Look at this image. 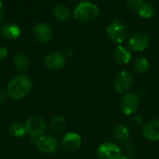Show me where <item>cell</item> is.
I'll return each instance as SVG.
<instances>
[{
  "label": "cell",
  "mask_w": 159,
  "mask_h": 159,
  "mask_svg": "<svg viewBox=\"0 0 159 159\" xmlns=\"http://www.w3.org/2000/svg\"><path fill=\"white\" fill-rule=\"evenodd\" d=\"M32 80L26 75H18L14 77L7 84V93L14 100H19L26 97L32 90Z\"/></svg>",
  "instance_id": "6da1fadb"
},
{
  "label": "cell",
  "mask_w": 159,
  "mask_h": 159,
  "mask_svg": "<svg viewBox=\"0 0 159 159\" xmlns=\"http://www.w3.org/2000/svg\"><path fill=\"white\" fill-rule=\"evenodd\" d=\"M74 54H75V52H74L72 50H68V51L66 52V55H67V56H70V57H72Z\"/></svg>",
  "instance_id": "4316f807"
},
{
  "label": "cell",
  "mask_w": 159,
  "mask_h": 159,
  "mask_svg": "<svg viewBox=\"0 0 159 159\" xmlns=\"http://www.w3.org/2000/svg\"><path fill=\"white\" fill-rule=\"evenodd\" d=\"M97 157L99 159H120L122 157V152L116 143L107 142L99 146L97 150Z\"/></svg>",
  "instance_id": "5b68a950"
},
{
  "label": "cell",
  "mask_w": 159,
  "mask_h": 159,
  "mask_svg": "<svg viewBox=\"0 0 159 159\" xmlns=\"http://www.w3.org/2000/svg\"><path fill=\"white\" fill-rule=\"evenodd\" d=\"M7 49L5 47H0V60H4L7 56Z\"/></svg>",
  "instance_id": "d4e9b609"
},
{
  "label": "cell",
  "mask_w": 159,
  "mask_h": 159,
  "mask_svg": "<svg viewBox=\"0 0 159 159\" xmlns=\"http://www.w3.org/2000/svg\"><path fill=\"white\" fill-rule=\"evenodd\" d=\"M106 33L108 37L112 41L117 44H121L129 37V27L125 22L117 19L112 21L108 24L106 28Z\"/></svg>",
  "instance_id": "3957f363"
},
{
  "label": "cell",
  "mask_w": 159,
  "mask_h": 159,
  "mask_svg": "<svg viewBox=\"0 0 159 159\" xmlns=\"http://www.w3.org/2000/svg\"><path fill=\"white\" fill-rule=\"evenodd\" d=\"M149 68V62L145 57H139L133 63V69L136 73L143 74Z\"/></svg>",
  "instance_id": "7402d4cb"
},
{
  "label": "cell",
  "mask_w": 159,
  "mask_h": 159,
  "mask_svg": "<svg viewBox=\"0 0 159 159\" xmlns=\"http://www.w3.org/2000/svg\"><path fill=\"white\" fill-rule=\"evenodd\" d=\"M66 126V121L65 118L61 115H55L51 118L49 127L50 129L55 132V133H60L64 130Z\"/></svg>",
  "instance_id": "d6986e66"
},
{
  "label": "cell",
  "mask_w": 159,
  "mask_h": 159,
  "mask_svg": "<svg viewBox=\"0 0 159 159\" xmlns=\"http://www.w3.org/2000/svg\"><path fill=\"white\" fill-rule=\"evenodd\" d=\"M134 84V78L128 70L120 71L115 78L114 86L118 93H125L129 91Z\"/></svg>",
  "instance_id": "52a82bcc"
},
{
  "label": "cell",
  "mask_w": 159,
  "mask_h": 159,
  "mask_svg": "<svg viewBox=\"0 0 159 159\" xmlns=\"http://www.w3.org/2000/svg\"><path fill=\"white\" fill-rule=\"evenodd\" d=\"M138 14L143 19H150L155 15V7L151 3L144 2L138 9Z\"/></svg>",
  "instance_id": "ffe728a7"
},
{
  "label": "cell",
  "mask_w": 159,
  "mask_h": 159,
  "mask_svg": "<svg viewBox=\"0 0 159 159\" xmlns=\"http://www.w3.org/2000/svg\"><path fill=\"white\" fill-rule=\"evenodd\" d=\"M34 35L39 42L48 43L52 38V29L46 22H38L34 28Z\"/></svg>",
  "instance_id": "8fae6325"
},
{
  "label": "cell",
  "mask_w": 159,
  "mask_h": 159,
  "mask_svg": "<svg viewBox=\"0 0 159 159\" xmlns=\"http://www.w3.org/2000/svg\"><path fill=\"white\" fill-rule=\"evenodd\" d=\"M7 93L3 90V89H0V104L4 103L6 100H7Z\"/></svg>",
  "instance_id": "484cf974"
},
{
  "label": "cell",
  "mask_w": 159,
  "mask_h": 159,
  "mask_svg": "<svg viewBox=\"0 0 159 159\" xmlns=\"http://www.w3.org/2000/svg\"><path fill=\"white\" fill-rule=\"evenodd\" d=\"M114 140L120 144H126L129 141L130 138V131L129 127L123 124L116 125L112 131Z\"/></svg>",
  "instance_id": "5bb4252c"
},
{
  "label": "cell",
  "mask_w": 159,
  "mask_h": 159,
  "mask_svg": "<svg viewBox=\"0 0 159 159\" xmlns=\"http://www.w3.org/2000/svg\"><path fill=\"white\" fill-rule=\"evenodd\" d=\"M143 136L148 141H159V119H153L144 126Z\"/></svg>",
  "instance_id": "4fadbf2b"
},
{
  "label": "cell",
  "mask_w": 159,
  "mask_h": 159,
  "mask_svg": "<svg viewBox=\"0 0 159 159\" xmlns=\"http://www.w3.org/2000/svg\"><path fill=\"white\" fill-rule=\"evenodd\" d=\"M140 106V96L134 92H128L120 102V110L126 115H131L137 112Z\"/></svg>",
  "instance_id": "277c9868"
},
{
  "label": "cell",
  "mask_w": 159,
  "mask_h": 159,
  "mask_svg": "<svg viewBox=\"0 0 159 159\" xmlns=\"http://www.w3.org/2000/svg\"><path fill=\"white\" fill-rule=\"evenodd\" d=\"M62 147L68 152L76 151L82 144V139L79 134L75 132L66 133L61 140Z\"/></svg>",
  "instance_id": "30bf717a"
},
{
  "label": "cell",
  "mask_w": 159,
  "mask_h": 159,
  "mask_svg": "<svg viewBox=\"0 0 159 159\" xmlns=\"http://www.w3.org/2000/svg\"><path fill=\"white\" fill-rule=\"evenodd\" d=\"M20 32H21L20 28L14 23H6L0 29V33L2 37L8 40L17 39L20 37Z\"/></svg>",
  "instance_id": "9a60e30c"
},
{
  "label": "cell",
  "mask_w": 159,
  "mask_h": 159,
  "mask_svg": "<svg viewBox=\"0 0 159 159\" xmlns=\"http://www.w3.org/2000/svg\"><path fill=\"white\" fill-rule=\"evenodd\" d=\"M65 63H66L65 56L59 52H50L45 58V65L49 69H54V70L61 69L65 66Z\"/></svg>",
  "instance_id": "7c38bea8"
},
{
  "label": "cell",
  "mask_w": 159,
  "mask_h": 159,
  "mask_svg": "<svg viewBox=\"0 0 159 159\" xmlns=\"http://www.w3.org/2000/svg\"><path fill=\"white\" fill-rule=\"evenodd\" d=\"M13 66L18 71L24 72L30 67V58L25 53H18L13 59Z\"/></svg>",
  "instance_id": "e0dca14e"
},
{
  "label": "cell",
  "mask_w": 159,
  "mask_h": 159,
  "mask_svg": "<svg viewBox=\"0 0 159 159\" xmlns=\"http://www.w3.org/2000/svg\"><path fill=\"white\" fill-rule=\"evenodd\" d=\"M120 159H132V157H130L129 156H127V155H122V157H120Z\"/></svg>",
  "instance_id": "83f0119b"
},
{
  "label": "cell",
  "mask_w": 159,
  "mask_h": 159,
  "mask_svg": "<svg viewBox=\"0 0 159 159\" xmlns=\"http://www.w3.org/2000/svg\"><path fill=\"white\" fill-rule=\"evenodd\" d=\"M46 123L44 119L40 116H32L27 120L25 124L26 134L34 139L41 137L46 130Z\"/></svg>",
  "instance_id": "8992f818"
},
{
  "label": "cell",
  "mask_w": 159,
  "mask_h": 159,
  "mask_svg": "<svg viewBox=\"0 0 159 159\" xmlns=\"http://www.w3.org/2000/svg\"><path fill=\"white\" fill-rule=\"evenodd\" d=\"M72 1H77V0H72Z\"/></svg>",
  "instance_id": "f1b7e54d"
},
{
  "label": "cell",
  "mask_w": 159,
  "mask_h": 159,
  "mask_svg": "<svg viewBox=\"0 0 159 159\" xmlns=\"http://www.w3.org/2000/svg\"><path fill=\"white\" fill-rule=\"evenodd\" d=\"M9 133L16 138H20L23 137L26 134V128L25 126L20 122H13L9 126Z\"/></svg>",
  "instance_id": "44dd1931"
},
{
  "label": "cell",
  "mask_w": 159,
  "mask_h": 159,
  "mask_svg": "<svg viewBox=\"0 0 159 159\" xmlns=\"http://www.w3.org/2000/svg\"><path fill=\"white\" fill-rule=\"evenodd\" d=\"M126 3L129 8H131L132 10L138 11L141 6L144 3V1L143 0H126Z\"/></svg>",
  "instance_id": "603a6c76"
},
{
  "label": "cell",
  "mask_w": 159,
  "mask_h": 159,
  "mask_svg": "<svg viewBox=\"0 0 159 159\" xmlns=\"http://www.w3.org/2000/svg\"><path fill=\"white\" fill-rule=\"evenodd\" d=\"M36 147L42 153L53 154L58 149V141L52 136L44 135L37 139Z\"/></svg>",
  "instance_id": "9c48e42d"
},
{
  "label": "cell",
  "mask_w": 159,
  "mask_h": 159,
  "mask_svg": "<svg viewBox=\"0 0 159 159\" xmlns=\"http://www.w3.org/2000/svg\"><path fill=\"white\" fill-rule=\"evenodd\" d=\"M128 45L131 51L143 52L150 46V37L145 33L137 32L129 37Z\"/></svg>",
  "instance_id": "ba28073f"
},
{
  "label": "cell",
  "mask_w": 159,
  "mask_h": 159,
  "mask_svg": "<svg viewBox=\"0 0 159 159\" xmlns=\"http://www.w3.org/2000/svg\"><path fill=\"white\" fill-rule=\"evenodd\" d=\"M100 9L95 4L86 1L79 3L74 9L75 18L80 22H90L98 18Z\"/></svg>",
  "instance_id": "7a4b0ae2"
},
{
  "label": "cell",
  "mask_w": 159,
  "mask_h": 159,
  "mask_svg": "<svg viewBox=\"0 0 159 159\" xmlns=\"http://www.w3.org/2000/svg\"><path fill=\"white\" fill-rule=\"evenodd\" d=\"M114 58L115 60L121 65L128 64L131 59V52L129 50L125 48L122 45H117L114 50Z\"/></svg>",
  "instance_id": "2e32d148"
},
{
  "label": "cell",
  "mask_w": 159,
  "mask_h": 159,
  "mask_svg": "<svg viewBox=\"0 0 159 159\" xmlns=\"http://www.w3.org/2000/svg\"><path fill=\"white\" fill-rule=\"evenodd\" d=\"M5 15H6V9H5V6L3 4V2L0 0V23L3 22V20L5 19Z\"/></svg>",
  "instance_id": "cb8c5ba5"
},
{
  "label": "cell",
  "mask_w": 159,
  "mask_h": 159,
  "mask_svg": "<svg viewBox=\"0 0 159 159\" xmlns=\"http://www.w3.org/2000/svg\"><path fill=\"white\" fill-rule=\"evenodd\" d=\"M53 15L57 20L64 22L71 17V9L64 4H58L53 8Z\"/></svg>",
  "instance_id": "ac0fdd59"
}]
</instances>
